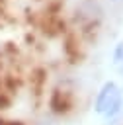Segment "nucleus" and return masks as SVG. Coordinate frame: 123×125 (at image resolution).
Wrapping results in <instances>:
<instances>
[{
    "label": "nucleus",
    "instance_id": "nucleus-1",
    "mask_svg": "<svg viewBox=\"0 0 123 125\" xmlns=\"http://www.w3.org/2000/svg\"><path fill=\"white\" fill-rule=\"evenodd\" d=\"M121 102H123V96H121V90L115 82H105L102 86V90L98 92V98H96V113L111 119L119 113L121 109Z\"/></svg>",
    "mask_w": 123,
    "mask_h": 125
},
{
    "label": "nucleus",
    "instance_id": "nucleus-2",
    "mask_svg": "<svg viewBox=\"0 0 123 125\" xmlns=\"http://www.w3.org/2000/svg\"><path fill=\"white\" fill-rule=\"evenodd\" d=\"M113 61L115 64H123V41L115 47V53H113Z\"/></svg>",
    "mask_w": 123,
    "mask_h": 125
}]
</instances>
